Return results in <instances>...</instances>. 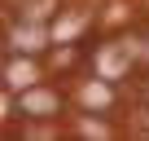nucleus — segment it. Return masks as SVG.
Returning a JSON list of instances; mask_svg holds the SVG:
<instances>
[{"mask_svg":"<svg viewBox=\"0 0 149 141\" xmlns=\"http://www.w3.org/2000/svg\"><path fill=\"white\" fill-rule=\"evenodd\" d=\"M18 110L31 115V119H53V115L61 110V97H57L53 88H26L22 102H18Z\"/></svg>","mask_w":149,"mask_h":141,"instance_id":"obj_1","label":"nucleus"},{"mask_svg":"<svg viewBox=\"0 0 149 141\" xmlns=\"http://www.w3.org/2000/svg\"><path fill=\"white\" fill-rule=\"evenodd\" d=\"M84 106H110V88L105 84H84Z\"/></svg>","mask_w":149,"mask_h":141,"instance_id":"obj_2","label":"nucleus"}]
</instances>
